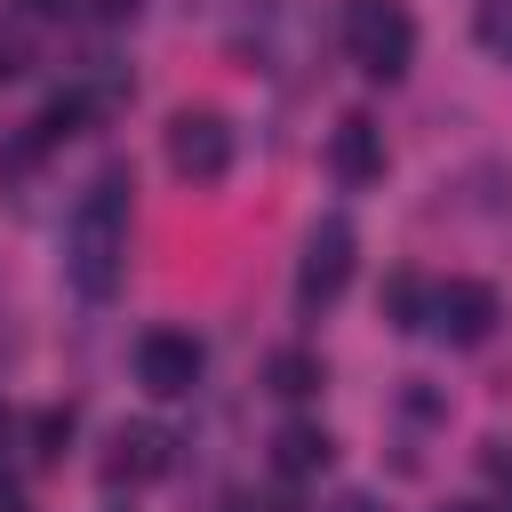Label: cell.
<instances>
[{"label": "cell", "instance_id": "6da1fadb", "mask_svg": "<svg viewBox=\"0 0 512 512\" xmlns=\"http://www.w3.org/2000/svg\"><path fill=\"white\" fill-rule=\"evenodd\" d=\"M128 168L112 160V168H96L88 176V192L72 200V216H64V280L88 296V304H104L112 288H120V256H128Z\"/></svg>", "mask_w": 512, "mask_h": 512}, {"label": "cell", "instance_id": "7a4b0ae2", "mask_svg": "<svg viewBox=\"0 0 512 512\" xmlns=\"http://www.w3.org/2000/svg\"><path fill=\"white\" fill-rule=\"evenodd\" d=\"M344 56L368 80H400L416 56V16L400 0H344Z\"/></svg>", "mask_w": 512, "mask_h": 512}, {"label": "cell", "instance_id": "3957f363", "mask_svg": "<svg viewBox=\"0 0 512 512\" xmlns=\"http://www.w3.org/2000/svg\"><path fill=\"white\" fill-rule=\"evenodd\" d=\"M352 256H360V232L344 216H320L304 232V256H296V304L304 312H328L344 296V280H352Z\"/></svg>", "mask_w": 512, "mask_h": 512}, {"label": "cell", "instance_id": "277c9868", "mask_svg": "<svg viewBox=\"0 0 512 512\" xmlns=\"http://www.w3.org/2000/svg\"><path fill=\"white\" fill-rule=\"evenodd\" d=\"M168 168L184 184H224L232 176V120L224 112H176L168 120Z\"/></svg>", "mask_w": 512, "mask_h": 512}, {"label": "cell", "instance_id": "5b68a950", "mask_svg": "<svg viewBox=\"0 0 512 512\" xmlns=\"http://www.w3.org/2000/svg\"><path fill=\"white\" fill-rule=\"evenodd\" d=\"M496 320H504V304H496L488 280H440L432 304H424V328H432L440 344H488Z\"/></svg>", "mask_w": 512, "mask_h": 512}, {"label": "cell", "instance_id": "8992f818", "mask_svg": "<svg viewBox=\"0 0 512 512\" xmlns=\"http://www.w3.org/2000/svg\"><path fill=\"white\" fill-rule=\"evenodd\" d=\"M200 368H208L200 336H184V328H144V336H136V384H144L152 400H184V392L200 384Z\"/></svg>", "mask_w": 512, "mask_h": 512}, {"label": "cell", "instance_id": "52a82bcc", "mask_svg": "<svg viewBox=\"0 0 512 512\" xmlns=\"http://www.w3.org/2000/svg\"><path fill=\"white\" fill-rule=\"evenodd\" d=\"M160 472H168V432H160V424H120L112 448H104V480H112V488H144V480H160Z\"/></svg>", "mask_w": 512, "mask_h": 512}, {"label": "cell", "instance_id": "ba28073f", "mask_svg": "<svg viewBox=\"0 0 512 512\" xmlns=\"http://www.w3.org/2000/svg\"><path fill=\"white\" fill-rule=\"evenodd\" d=\"M328 168H336L344 184H376V176H384V128H376L368 112H344L336 136H328Z\"/></svg>", "mask_w": 512, "mask_h": 512}, {"label": "cell", "instance_id": "9c48e42d", "mask_svg": "<svg viewBox=\"0 0 512 512\" xmlns=\"http://www.w3.org/2000/svg\"><path fill=\"white\" fill-rule=\"evenodd\" d=\"M328 456H336V440H328L320 424H280V432H272V464H280L288 480H312V472H328Z\"/></svg>", "mask_w": 512, "mask_h": 512}, {"label": "cell", "instance_id": "30bf717a", "mask_svg": "<svg viewBox=\"0 0 512 512\" xmlns=\"http://www.w3.org/2000/svg\"><path fill=\"white\" fill-rule=\"evenodd\" d=\"M264 384H272L280 400H312V392H320V352H304V344H280V352L264 360Z\"/></svg>", "mask_w": 512, "mask_h": 512}, {"label": "cell", "instance_id": "8fae6325", "mask_svg": "<svg viewBox=\"0 0 512 512\" xmlns=\"http://www.w3.org/2000/svg\"><path fill=\"white\" fill-rule=\"evenodd\" d=\"M88 112H96V96H88V88H64V96H48V104H40V120H32V144H56V136H72Z\"/></svg>", "mask_w": 512, "mask_h": 512}, {"label": "cell", "instance_id": "7c38bea8", "mask_svg": "<svg viewBox=\"0 0 512 512\" xmlns=\"http://www.w3.org/2000/svg\"><path fill=\"white\" fill-rule=\"evenodd\" d=\"M424 304H432V288H424L416 272H392V280H384V312H392V328H424Z\"/></svg>", "mask_w": 512, "mask_h": 512}, {"label": "cell", "instance_id": "4fadbf2b", "mask_svg": "<svg viewBox=\"0 0 512 512\" xmlns=\"http://www.w3.org/2000/svg\"><path fill=\"white\" fill-rule=\"evenodd\" d=\"M480 48L496 56V64H512V0H480Z\"/></svg>", "mask_w": 512, "mask_h": 512}, {"label": "cell", "instance_id": "5bb4252c", "mask_svg": "<svg viewBox=\"0 0 512 512\" xmlns=\"http://www.w3.org/2000/svg\"><path fill=\"white\" fill-rule=\"evenodd\" d=\"M32 440H40L32 456H64V440H72V408H40V416H32Z\"/></svg>", "mask_w": 512, "mask_h": 512}, {"label": "cell", "instance_id": "9a60e30c", "mask_svg": "<svg viewBox=\"0 0 512 512\" xmlns=\"http://www.w3.org/2000/svg\"><path fill=\"white\" fill-rule=\"evenodd\" d=\"M32 64V40H24V24H0V80H16Z\"/></svg>", "mask_w": 512, "mask_h": 512}, {"label": "cell", "instance_id": "2e32d148", "mask_svg": "<svg viewBox=\"0 0 512 512\" xmlns=\"http://www.w3.org/2000/svg\"><path fill=\"white\" fill-rule=\"evenodd\" d=\"M480 464H488V480L504 488V504H512V440H488L480 448Z\"/></svg>", "mask_w": 512, "mask_h": 512}, {"label": "cell", "instance_id": "e0dca14e", "mask_svg": "<svg viewBox=\"0 0 512 512\" xmlns=\"http://www.w3.org/2000/svg\"><path fill=\"white\" fill-rule=\"evenodd\" d=\"M24 8H32V16H72L80 0H24Z\"/></svg>", "mask_w": 512, "mask_h": 512}]
</instances>
